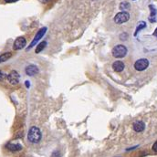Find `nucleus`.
<instances>
[{"mask_svg": "<svg viewBox=\"0 0 157 157\" xmlns=\"http://www.w3.org/2000/svg\"><path fill=\"white\" fill-rule=\"evenodd\" d=\"M47 32V28H42V29H40L39 30H38V32L36 34V36H35V38H34V39L32 40V42H31V44L29 46V48H28V49H30L31 48H33L41 38H42V37L45 35V33Z\"/></svg>", "mask_w": 157, "mask_h": 157, "instance_id": "5", "label": "nucleus"}, {"mask_svg": "<svg viewBox=\"0 0 157 157\" xmlns=\"http://www.w3.org/2000/svg\"><path fill=\"white\" fill-rule=\"evenodd\" d=\"M127 54V48L124 45H117L112 49V56L117 59L124 58Z\"/></svg>", "mask_w": 157, "mask_h": 157, "instance_id": "2", "label": "nucleus"}, {"mask_svg": "<svg viewBox=\"0 0 157 157\" xmlns=\"http://www.w3.org/2000/svg\"><path fill=\"white\" fill-rule=\"evenodd\" d=\"M152 150H153L155 152H157V141L153 143V145H152Z\"/></svg>", "mask_w": 157, "mask_h": 157, "instance_id": "19", "label": "nucleus"}, {"mask_svg": "<svg viewBox=\"0 0 157 157\" xmlns=\"http://www.w3.org/2000/svg\"><path fill=\"white\" fill-rule=\"evenodd\" d=\"M51 157H61V155H60V152H58V151H56V152H54L53 153H52V155H51Z\"/></svg>", "mask_w": 157, "mask_h": 157, "instance_id": "18", "label": "nucleus"}, {"mask_svg": "<svg viewBox=\"0 0 157 157\" xmlns=\"http://www.w3.org/2000/svg\"><path fill=\"white\" fill-rule=\"evenodd\" d=\"M18 0H5L6 3H14V2H17Z\"/></svg>", "mask_w": 157, "mask_h": 157, "instance_id": "20", "label": "nucleus"}, {"mask_svg": "<svg viewBox=\"0 0 157 157\" xmlns=\"http://www.w3.org/2000/svg\"><path fill=\"white\" fill-rule=\"evenodd\" d=\"M145 27H146V24H145V22H141V23L138 25V27L136 28V30H135L134 36H136V35H137V33H138L140 30H142L143 29H144Z\"/></svg>", "mask_w": 157, "mask_h": 157, "instance_id": "15", "label": "nucleus"}, {"mask_svg": "<svg viewBox=\"0 0 157 157\" xmlns=\"http://www.w3.org/2000/svg\"><path fill=\"white\" fill-rule=\"evenodd\" d=\"M11 56H12V54L10 53V52H7V53H4L2 55H0V63L9 60L11 58Z\"/></svg>", "mask_w": 157, "mask_h": 157, "instance_id": "12", "label": "nucleus"}, {"mask_svg": "<svg viewBox=\"0 0 157 157\" xmlns=\"http://www.w3.org/2000/svg\"><path fill=\"white\" fill-rule=\"evenodd\" d=\"M153 36H155V37L157 38V29L154 30V32H153Z\"/></svg>", "mask_w": 157, "mask_h": 157, "instance_id": "23", "label": "nucleus"}, {"mask_svg": "<svg viewBox=\"0 0 157 157\" xmlns=\"http://www.w3.org/2000/svg\"><path fill=\"white\" fill-rule=\"evenodd\" d=\"M41 132L40 130L36 127V126H33L29 129V134H28V139L30 143H38L40 142L41 140Z\"/></svg>", "mask_w": 157, "mask_h": 157, "instance_id": "1", "label": "nucleus"}, {"mask_svg": "<svg viewBox=\"0 0 157 157\" xmlns=\"http://www.w3.org/2000/svg\"><path fill=\"white\" fill-rule=\"evenodd\" d=\"M120 8L122 9V10H126V9L130 8V4L127 3V2H122V3L120 5Z\"/></svg>", "mask_w": 157, "mask_h": 157, "instance_id": "16", "label": "nucleus"}, {"mask_svg": "<svg viewBox=\"0 0 157 157\" xmlns=\"http://www.w3.org/2000/svg\"><path fill=\"white\" fill-rule=\"evenodd\" d=\"M7 149H8L11 152H17L22 149V146L18 143H8L6 145Z\"/></svg>", "mask_w": 157, "mask_h": 157, "instance_id": "11", "label": "nucleus"}, {"mask_svg": "<svg viewBox=\"0 0 157 157\" xmlns=\"http://www.w3.org/2000/svg\"><path fill=\"white\" fill-rule=\"evenodd\" d=\"M19 80H20V76H19L18 72L16 70H12L8 75V81L12 85H17L19 82Z\"/></svg>", "mask_w": 157, "mask_h": 157, "instance_id": "6", "label": "nucleus"}, {"mask_svg": "<svg viewBox=\"0 0 157 157\" xmlns=\"http://www.w3.org/2000/svg\"><path fill=\"white\" fill-rule=\"evenodd\" d=\"M26 73L29 76H34L38 73V68L36 65H29L26 68Z\"/></svg>", "mask_w": 157, "mask_h": 157, "instance_id": "8", "label": "nucleus"}, {"mask_svg": "<svg viewBox=\"0 0 157 157\" xmlns=\"http://www.w3.org/2000/svg\"><path fill=\"white\" fill-rule=\"evenodd\" d=\"M149 66V61L146 59H141L138 60L135 63H134V69L138 71H143L144 69H146Z\"/></svg>", "mask_w": 157, "mask_h": 157, "instance_id": "4", "label": "nucleus"}, {"mask_svg": "<svg viewBox=\"0 0 157 157\" xmlns=\"http://www.w3.org/2000/svg\"><path fill=\"white\" fill-rule=\"evenodd\" d=\"M39 1L41 2V3H48V2H50L51 1V0H39Z\"/></svg>", "mask_w": 157, "mask_h": 157, "instance_id": "21", "label": "nucleus"}, {"mask_svg": "<svg viewBox=\"0 0 157 157\" xmlns=\"http://www.w3.org/2000/svg\"><path fill=\"white\" fill-rule=\"evenodd\" d=\"M26 43H27V41H26L25 38L23 37H19L17 38L15 42H14V46H13V48L15 50H18V49H21L23 48L25 46H26Z\"/></svg>", "mask_w": 157, "mask_h": 157, "instance_id": "7", "label": "nucleus"}, {"mask_svg": "<svg viewBox=\"0 0 157 157\" xmlns=\"http://www.w3.org/2000/svg\"><path fill=\"white\" fill-rule=\"evenodd\" d=\"M47 46V42L46 41H42L38 44V46L36 48V53H39V52H41Z\"/></svg>", "mask_w": 157, "mask_h": 157, "instance_id": "14", "label": "nucleus"}, {"mask_svg": "<svg viewBox=\"0 0 157 157\" xmlns=\"http://www.w3.org/2000/svg\"><path fill=\"white\" fill-rule=\"evenodd\" d=\"M6 77H8V76L6 75V73H4L3 71H1V70H0V82H1V81H3V80H4V78H5Z\"/></svg>", "mask_w": 157, "mask_h": 157, "instance_id": "17", "label": "nucleus"}, {"mask_svg": "<svg viewBox=\"0 0 157 157\" xmlns=\"http://www.w3.org/2000/svg\"><path fill=\"white\" fill-rule=\"evenodd\" d=\"M150 8H151V17H150V20L151 22H155V16H156V9L153 6H150Z\"/></svg>", "mask_w": 157, "mask_h": 157, "instance_id": "13", "label": "nucleus"}, {"mask_svg": "<svg viewBox=\"0 0 157 157\" xmlns=\"http://www.w3.org/2000/svg\"><path fill=\"white\" fill-rule=\"evenodd\" d=\"M124 67H125L124 63L120 60H117V61L113 62V64H112V69L116 72H122L124 69Z\"/></svg>", "mask_w": 157, "mask_h": 157, "instance_id": "9", "label": "nucleus"}, {"mask_svg": "<svg viewBox=\"0 0 157 157\" xmlns=\"http://www.w3.org/2000/svg\"><path fill=\"white\" fill-rule=\"evenodd\" d=\"M25 84H26V86H27V88H29V85H30L29 84V82H26Z\"/></svg>", "mask_w": 157, "mask_h": 157, "instance_id": "22", "label": "nucleus"}, {"mask_svg": "<svg viewBox=\"0 0 157 157\" xmlns=\"http://www.w3.org/2000/svg\"><path fill=\"white\" fill-rule=\"evenodd\" d=\"M133 127H134V130L135 131V132H137V133H141V132H143V131L144 130V128H145V124H144L143 122L138 121V122H135L134 123Z\"/></svg>", "mask_w": 157, "mask_h": 157, "instance_id": "10", "label": "nucleus"}, {"mask_svg": "<svg viewBox=\"0 0 157 157\" xmlns=\"http://www.w3.org/2000/svg\"><path fill=\"white\" fill-rule=\"evenodd\" d=\"M130 19V14L128 12L122 11V12H119L115 17H114V22L116 24H122L127 22Z\"/></svg>", "mask_w": 157, "mask_h": 157, "instance_id": "3", "label": "nucleus"}]
</instances>
